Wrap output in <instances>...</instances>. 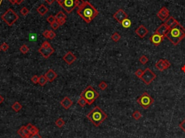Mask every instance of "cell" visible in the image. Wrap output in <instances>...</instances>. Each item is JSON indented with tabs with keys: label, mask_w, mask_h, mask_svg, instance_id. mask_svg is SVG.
Segmentation results:
<instances>
[{
	"label": "cell",
	"mask_w": 185,
	"mask_h": 138,
	"mask_svg": "<svg viewBox=\"0 0 185 138\" xmlns=\"http://www.w3.org/2000/svg\"><path fill=\"white\" fill-rule=\"evenodd\" d=\"M107 87L108 84L106 83V82H104V81H101V83L98 84V87H99L101 90H105L107 88Z\"/></svg>",
	"instance_id": "d6a6232c"
},
{
	"label": "cell",
	"mask_w": 185,
	"mask_h": 138,
	"mask_svg": "<svg viewBox=\"0 0 185 138\" xmlns=\"http://www.w3.org/2000/svg\"><path fill=\"white\" fill-rule=\"evenodd\" d=\"M39 76H37V75H33L32 77H31V81H32V83H33L34 84H38L39 83Z\"/></svg>",
	"instance_id": "f35d334b"
},
{
	"label": "cell",
	"mask_w": 185,
	"mask_h": 138,
	"mask_svg": "<svg viewBox=\"0 0 185 138\" xmlns=\"http://www.w3.org/2000/svg\"><path fill=\"white\" fill-rule=\"evenodd\" d=\"M78 105H80V106H81V107H85V106H86V104H88L87 103V102H86V101L83 98H82V97H80L79 99H78Z\"/></svg>",
	"instance_id": "1f68e13d"
},
{
	"label": "cell",
	"mask_w": 185,
	"mask_h": 138,
	"mask_svg": "<svg viewBox=\"0 0 185 138\" xmlns=\"http://www.w3.org/2000/svg\"><path fill=\"white\" fill-rule=\"evenodd\" d=\"M55 124L59 128H62V127L65 124V122L62 118H59L56 120Z\"/></svg>",
	"instance_id": "f1b7e54d"
},
{
	"label": "cell",
	"mask_w": 185,
	"mask_h": 138,
	"mask_svg": "<svg viewBox=\"0 0 185 138\" xmlns=\"http://www.w3.org/2000/svg\"><path fill=\"white\" fill-rule=\"evenodd\" d=\"M143 72H144V70H141V69H138V70L135 72V74L136 75L137 77H138V78H141V77L143 76Z\"/></svg>",
	"instance_id": "8d00e7d4"
},
{
	"label": "cell",
	"mask_w": 185,
	"mask_h": 138,
	"mask_svg": "<svg viewBox=\"0 0 185 138\" xmlns=\"http://www.w3.org/2000/svg\"><path fill=\"white\" fill-rule=\"evenodd\" d=\"M80 97L83 98L88 105H91L99 97V93L91 85H88L80 94Z\"/></svg>",
	"instance_id": "277c9868"
},
{
	"label": "cell",
	"mask_w": 185,
	"mask_h": 138,
	"mask_svg": "<svg viewBox=\"0 0 185 138\" xmlns=\"http://www.w3.org/2000/svg\"><path fill=\"white\" fill-rule=\"evenodd\" d=\"M178 23H179V22H178L174 17H169V18L165 21V23H164L169 27V28H171L173 27H174Z\"/></svg>",
	"instance_id": "ffe728a7"
},
{
	"label": "cell",
	"mask_w": 185,
	"mask_h": 138,
	"mask_svg": "<svg viewBox=\"0 0 185 138\" xmlns=\"http://www.w3.org/2000/svg\"><path fill=\"white\" fill-rule=\"evenodd\" d=\"M55 18L56 20H58L67 19V16H66V15H65V13L63 12L60 11V12H59L56 15Z\"/></svg>",
	"instance_id": "f546056e"
},
{
	"label": "cell",
	"mask_w": 185,
	"mask_h": 138,
	"mask_svg": "<svg viewBox=\"0 0 185 138\" xmlns=\"http://www.w3.org/2000/svg\"><path fill=\"white\" fill-rule=\"evenodd\" d=\"M29 50L30 49L29 48H28V46L25 45V44L22 45L20 46V52H21L22 54H25L27 53H28V52H29Z\"/></svg>",
	"instance_id": "83f0119b"
},
{
	"label": "cell",
	"mask_w": 185,
	"mask_h": 138,
	"mask_svg": "<svg viewBox=\"0 0 185 138\" xmlns=\"http://www.w3.org/2000/svg\"><path fill=\"white\" fill-rule=\"evenodd\" d=\"M179 127L182 129V130L185 132V119L183 120L180 124H179Z\"/></svg>",
	"instance_id": "7bdbcfd3"
},
{
	"label": "cell",
	"mask_w": 185,
	"mask_h": 138,
	"mask_svg": "<svg viewBox=\"0 0 185 138\" xmlns=\"http://www.w3.org/2000/svg\"><path fill=\"white\" fill-rule=\"evenodd\" d=\"M55 1H56V0H45L46 2L48 4H49V5H51V4H52L54 3V2Z\"/></svg>",
	"instance_id": "bcb514c9"
},
{
	"label": "cell",
	"mask_w": 185,
	"mask_h": 138,
	"mask_svg": "<svg viewBox=\"0 0 185 138\" xmlns=\"http://www.w3.org/2000/svg\"><path fill=\"white\" fill-rule=\"evenodd\" d=\"M77 14L85 23H90L98 15L99 12L89 2H85L84 4L78 10Z\"/></svg>",
	"instance_id": "6da1fadb"
},
{
	"label": "cell",
	"mask_w": 185,
	"mask_h": 138,
	"mask_svg": "<svg viewBox=\"0 0 185 138\" xmlns=\"http://www.w3.org/2000/svg\"><path fill=\"white\" fill-rule=\"evenodd\" d=\"M1 18L7 26H12L19 19V16L12 9L10 8L1 16Z\"/></svg>",
	"instance_id": "5b68a950"
},
{
	"label": "cell",
	"mask_w": 185,
	"mask_h": 138,
	"mask_svg": "<svg viewBox=\"0 0 185 138\" xmlns=\"http://www.w3.org/2000/svg\"><path fill=\"white\" fill-rule=\"evenodd\" d=\"M0 51H1V48H0Z\"/></svg>",
	"instance_id": "db71d44e"
},
{
	"label": "cell",
	"mask_w": 185,
	"mask_h": 138,
	"mask_svg": "<svg viewBox=\"0 0 185 138\" xmlns=\"http://www.w3.org/2000/svg\"><path fill=\"white\" fill-rule=\"evenodd\" d=\"M165 38L169 39L172 44L177 46L185 38V28L178 23L174 27L170 28Z\"/></svg>",
	"instance_id": "7a4b0ae2"
},
{
	"label": "cell",
	"mask_w": 185,
	"mask_h": 138,
	"mask_svg": "<svg viewBox=\"0 0 185 138\" xmlns=\"http://www.w3.org/2000/svg\"><path fill=\"white\" fill-rule=\"evenodd\" d=\"M63 60L69 65H71L72 64H73L76 60H77V57H75V55L73 54L71 52H68L63 57Z\"/></svg>",
	"instance_id": "5bb4252c"
},
{
	"label": "cell",
	"mask_w": 185,
	"mask_h": 138,
	"mask_svg": "<svg viewBox=\"0 0 185 138\" xmlns=\"http://www.w3.org/2000/svg\"><path fill=\"white\" fill-rule=\"evenodd\" d=\"M4 101V98L1 95H0V104H1V103H3Z\"/></svg>",
	"instance_id": "c3c4849f"
},
{
	"label": "cell",
	"mask_w": 185,
	"mask_h": 138,
	"mask_svg": "<svg viewBox=\"0 0 185 138\" xmlns=\"http://www.w3.org/2000/svg\"><path fill=\"white\" fill-rule=\"evenodd\" d=\"M26 128H27V129L28 130L30 135L38 134V133L39 132V129L37 128L36 126H34L33 124H30V123H28V124L26 125Z\"/></svg>",
	"instance_id": "44dd1931"
},
{
	"label": "cell",
	"mask_w": 185,
	"mask_h": 138,
	"mask_svg": "<svg viewBox=\"0 0 185 138\" xmlns=\"http://www.w3.org/2000/svg\"><path fill=\"white\" fill-rule=\"evenodd\" d=\"M148 61H149V59H148V58L145 55H143V56H141L140 57V59H139V61H140L141 64H143V65H145V64H146L148 62Z\"/></svg>",
	"instance_id": "4dcf8cb0"
},
{
	"label": "cell",
	"mask_w": 185,
	"mask_h": 138,
	"mask_svg": "<svg viewBox=\"0 0 185 138\" xmlns=\"http://www.w3.org/2000/svg\"><path fill=\"white\" fill-rule=\"evenodd\" d=\"M157 17L159 18L161 21H166V20L169 17V11L166 7H161L160 10L157 13Z\"/></svg>",
	"instance_id": "7c38bea8"
},
{
	"label": "cell",
	"mask_w": 185,
	"mask_h": 138,
	"mask_svg": "<svg viewBox=\"0 0 185 138\" xmlns=\"http://www.w3.org/2000/svg\"><path fill=\"white\" fill-rule=\"evenodd\" d=\"M2 1H3V0H0V5L2 4Z\"/></svg>",
	"instance_id": "f5cc1de1"
},
{
	"label": "cell",
	"mask_w": 185,
	"mask_h": 138,
	"mask_svg": "<svg viewBox=\"0 0 185 138\" xmlns=\"http://www.w3.org/2000/svg\"><path fill=\"white\" fill-rule=\"evenodd\" d=\"M44 75H45V77H46V79H47L48 82H50V83L53 82L56 77H58L57 74H56L55 72L52 69H49V70L46 72V74H44Z\"/></svg>",
	"instance_id": "e0dca14e"
},
{
	"label": "cell",
	"mask_w": 185,
	"mask_h": 138,
	"mask_svg": "<svg viewBox=\"0 0 185 138\" xmlns=\"http://www.w3.org/2000/svg\"><path fill=\"white\" fill-rule=\"evenodd\" d=\"M46 20H47V22H48L50 25H52V23H54V22L56 21L55 16H53V15H49V16L46 18Z\"/></svg>",
	"instance_id": "836d02e7"
},
{
	"label": "cell",
	"mask_w": 185,
	"mask_h": 138,
	"mask_svg": "<svg viewBox=\"0 0 185 138\" xmlns=\"http://www.w3.org/2000/svg\"><path fill=\"white\" fill-rule=\"evenodd\" d=\"M135 33H136V35H137L140 37V39H143V38H145L148 35V30L147 29L146 27H145L143 25H140L135 30Z\"/></svg>",
	"instance_id": "9a60e30c"
},
{
	"label": "cell",
	"mask_w": 185,
	"mask_h": 138,
	"mask_svg": "<svg viewBox=\"0 0 185 138\" xmlns=\"http://www.w3.org/2000/svg\"><path fill=\"white\" fill-rule=\"evenodd\" d=\"M9 2H10L11 4H17V2H18V0H9Z\"/></svg>",
	"instance_id": "7dc6e473"
},
{
	"label": "cell",
	"mask_w": 185,
	"mask_h": 138,
	"mask_svg": "<svg viewBox=\"0 0 185 138\" xmlns=\"http://www.w3.org/2000/svg\"><path fill=\"white\" fill-rule=\"evenodd\" d=\"M56 33L54 30H50L49 35V39H51V40L54 39L56 37Z\"/></svg>",
	"instance_id": "ab89813d"
},
{
	"label": "cell",
	"mask_w": 185,
	"mask_h": 138,
	"mask_svg": "<svg viewBox=\"0 0 185 138\" xmlns=\"http://www.w3.org/2000/svg\"><path fill=\"white\" fill-rule=\"evenodd\" d=\"M169 30H170V28H169L168 26H166L165 23H162L161 26L158 28L156 30V33H158V34H159V35H163V36H164L165 37V35L168 33V32L169 31Z\"/></svg>",
	"instance_id": "2e32d148"
},
{
	"label": "cell",
	"mask_w": 185,
	"mask_h": 138,
	"mask_svg": "<svg viewBox=\"0 0 185 138\" xmlns=\"http://www.w3.org/2000/svg\"><path fill=\"white\" fill-rule=\"evenodd\" d=\"M22 108H23V106L18 101L15 102L12 105V110L15 112H19L22 109Z\"/></svg>",
	"instance_id": "603a6c76"
},
{
	"label": "cell",
	"mask_w": 185,
	"mask_h": 138,
	"mask_svg": "<svg viewBox=\"0 0 185 138\" xmlns=\"http://www.w3.org/2000/svg\"><path fill=\"white\" fill-rule=\"evenodd\" d=\"M132 116V118H133L134 119H135L136 121L140 120V119L142 118V116H142V114H141L138 110H135Z\"/></svg>",
	"instance_id": "d4e9b609"
},
{
	"label": "cell",
	"mask_w": 185,
	"mask_h": 138,
	"mask_svg": "<svg viewBox=\"0 0 185 138\" xmlns=\"http://www.w3.org/2000/svg\"><path fill=\"white\" fill-rule=\"evenodd\" d=\"M28 138H42V137L38 133V134H34V135H30L28 137Z\"/></svg>",
	"instance_id": "b9f144b4"
},
{
	"label": "cell",
	"mask_w": 185,
	"mask_h": 138,
	"mask_svg": "<svg viewBox=\"0 0 185 138\" xmlns=\"http://www.w3.org/2000/svg\"><path fill=\"white\" fill-rule=\"evenodd\" d=\"M156 78V74L151 70L150 68L147 67L143 72V76L141 77V80L146 85H150Z\"/></svg>",
	"instance_id": "ba28073f"
},
{
	"label": "cell",
	"mask_w": 185,
	"mask_h": 138,
	"mask_svg": "<svg viewBox=\"0 0 185 138\" xmlns=\"http://www.w3.org/2000/svg\"><path fill=\"white\" fill-rule=\"evenodd\" d=\"M0 48H1V50H2V51L7 52V51L9 49L10 46H9V45H8L7 43H2L1 44V46H0Z\"/></svg>",
	"instance_id": "e575fe53"
},
{
	"label": "cell",
	"mask_w": 185,
	"mask_h": 138,
	"mask_svg": "<svg viewBox=\"0 0 185 138\" xmlns=\"http://www.w3.org/2000/svg\"><path fill=\"white\" fill-rule=\"evenodd\" d=\"M38 51L45 59H48L54 54V49L53 48L48 41H45L42 43L41 46L39 48Z\"/></svg>",
	"instance_id": "52a82bcc"
},
{
	"label": "cell",
	"mask_w": 185,
	"mask_h": 138,
	"mask_svg": "<svg viewBox=\"0 0 185 138\" xmlns=\"http://www.w3.org/2000/svg\"><path fill=\"white\" fill-rule=\"evenodd\" d=\"M60 104L61 106L65 109H69L73 104V101H72L69 97H65L63 100H62L60 101Z\"/></svg>",
	"instance_id": "ac0fdd59"
},
{
	"label": "cell",
	"mask_w": 185,
	"mask_h": 138,
	"mask_svg": "<svg viewBox=\"0 0 185 138\" xmlns=\"http://www.w3.org/2000/svg\"><path fill=\"white\" fill-rule=\"evenodd\" d=\"M66 20H67V19L58 20H56V22L59 24V26H63V25L66 23Z\"/></svg>",
	"instance_id": "f6af8a7d"
},
{
	"label": "cell",
	"mask_w": 185,
	"mask_h": 138,
	"mask_svg": "<svg viewBox=\"0 0 185 138\" xmlns=\"http://www.w3.org/2000/svg\"><path fill=\"white\" fill-rule=\"evenodd\" d=\"M113 17L117 20L118 23H119L121 24V23L124 20L128 18V15L124 12V10H122V9H119L114 13Z\"/></svg>",
	"instance_id": "8fae6325"
},
{
	"label": "cell",
	"mask_w": 185,
	"mask_h": 138,
	"mask_svg": "<svg viewBox=\"0 0 185 138\" xmlns=\"http://www.w3.org/2000/svg\"><path fill=\"white\" fill-rule=\"evenodd\" d=\"M137 103L141 107H143V109H148L154 103V99L147 92H144L140 96L137 98Z\"/></svg>",
	"instance_id": "8992f818"
},
{
	"label": "cell",
	"mask_w": 185,
	"mask_h": 138,
	"mask_svg": "<svg viewBox=\"0 0 185 138\" xmlns=\"http://www.w3.org/2000/svg\"><path fill=\"white\" fill-rule=\"evenodd\" d=\"M49 32H50V30H46L45 31H43V36L44 38H46V39H49Z\"/></svg>",
	"instance_id": "ee69618b"
},
{
	"label": "cell",
	"mask_w": 185,
	"mask_h": 138,
	"mask_svg": "<svg viewBox=\"0 0 185 138\" xmlns=\"http://www.w3.org/2000/svg\"><path fill=\"white\" fill-rule=\"evenodd\" d=\"M170 67H171V63L167 59H159L158 61H157V63L156 64V67L160 72L165 70L168 69Z\"/></svg>",
	"instance_id": "30bf717a"
},
{
	"label": "cell",
	"mask_w": 185,
	"mask_h": 138,
	"mask_svg": "<svg viewBox=\"0 0 185 138\" xmlns=\"http://www.w3.org/2000/svg\"><path fill=\"white\" fill-rule=\"evenodd\" d=\"M47 79L46 77H45V75H41L39 76V84L41 85V86H44L47 83Z\"/></svg>",
	"instance_id": "cb8c5ba5"
},
{
	"label": "cell",
	"mask_w": 185,
	"mask_h": 138,
	"mask_svg": "<svg viewBox=\"0 0 185 138\" xmlns=\"http://www.w3.org/2000/svg\"><path fill=\"white\" fill-rule=\"evenodd\" d=\"M75 2L76 0H63L61 6L67 14H70L76 7Z\"/></svg>",
	"instance_id": "9c48e42d"
},
{
	"label": "cell",
	"mask_w": 185,
	"mask_h": 138,
	"mask_svg": "<svg viewBox=\"0 0 185 138\" xmlns=\"http://www.w3.org/2000/svg\"><path fill=\"white\" fill-rule=\"evenodd\" d=\"M25 0H18V2H17V4H22L24 2Z\"/></svg>",
	"instance_id": "816d5d0a"
},
{
	"label": "cell",
	"mask_w": 185,
	"mask_h": 138,
	"mask_svg": "<svg viewBox=\"0 0 185 138\" xmlns=\"http://www.w3.org/2000/svg\"><path fill=\"white\" fill-rule=\"evenodd\" d=\"M86 116L95 127H99L108 118L107 114L99 106H95Z\"/></svg>",
	"instance_id": "3957f363"
},
{
	"label": "cell",
	"mask_w": 185,
	"mask_h": 138,
	"mask_svg": "<svg viewBox=\"0 0 185 138\" xmlns=\"http://www.w3.org/2000/svg\"><path fill=\"white\" fill-rule=\"evenodd\" d=\"M17 135L22 138H28V137L30 135V133L26 128V126H22L17 130Z\"/></svg>",
	"instance_id": "d6986e66"
},
{
	"label": "cell",
	"mask_w": 185,
	"mask_h": 138,
	"mask_svg": "<svg viewBox=\"0 0 185 138\" xmlns=\"http://www.w3.org/2000/svg\"><path fill=\"white\" fill-rule=\"evenodd\" d=\"M57 2V3L59 4V5H62V2H63V0H56Z\"/></svg>",
	"instance_id": "681fc988"
},
{
	"label": "cell",
	"mask_w": 185,
	"mask_h": 138,
	"mask_svg": "<svg viewBox=\"0 0 185 138\" xmlns=\"http://www.w3.org/2000/svg\"><path fill=\"white\" fill-rule=\"evenodd\" d=\"M36 11H37L38 13H39L41 15L43 16V15H45L48 12L49 10H48L47 7L46 6V5H44V4H41V5L37 8Z\"/></svg>",
	"instance_id": "7402d4cb"
},
{
	"label": "cell",
	"mask_w": 185,
	"mask_h": 138,
	"mask_svg": "<svg viewBox=\"0 0 185 138\" xmlns=\"http://www.w3.org/2000/svg\"><path fill=\"white\" fill-rule=\"evenodd\" d=\"M164 39H165L164 36L161 35H159V34H158V33H153V35L150 37V41L152 42L154 45L157 46H158L161 44V43L164 40Z\"/></svg>",
	"instance_id": "4fadbf2b"
},
{
	"label": "cell",
	"mask_w": 185,
	"mask_h": 138,
	"mask_svg": "<svg viewBox=\"0 0 185 138\" xmlns=\"http://www.w3.org/2000/svg\"><path fill=\"white\" fill-rule=\"evenodd\" d=\"M85 4L84 0H76L75 2V4H76V7H78V9L80 8L83 4Z\"/></svg>",
	"instance_id": "74e56055"
},
{
	"label": "cell",
	"mask_w": 185,
	"mask_h": 138,
	"mask_svg": "<svg viewBox=\"0 0 185 138\" xmlns=\"http://www.w3.org/2000/svg\"><path fill=\"white\" fill-rule=\"evenodd\" d=\"M51 26H52V28L53 30H56V29H58V28L60 26H59V24L56 21V22H54V23H52V25H51Z\"/></svg>",
	"instance_id": "60d3db41"
},
{
	"label": "cell",
	"mask_w": 185,
	"mask_h": 138,
	"mask_svg": "<svg viewBox=\"0 0 185 138\" xmlns=\"http://www.w3.org/2000/svg\"><path fill=\"white\" fill-rule=\"evenodd\" d=\"M30 12L29 10L27 8V7H23V8L20 10V13L23 15V16H26L27 15H28Z\"/></svg>",
	"instance_id": "d590c367"
},
{
	"label": "cell",
	"mask_w": 185,
	"mask_h": 138,
	"mask_svg": "<svg viewBox=\"0 0 185 138\" xmlns=\"http://www.w3.org/2000/svg\"><path fill=\"white\" fill-rule=\"evenodd\" d=\"M111 40H112L113 41L118 42V41H120L121 35H120V34L119 33L115 32V33H114L112 35H111Z\"/></svg>",
	"instance_id": "484cf974"
},
{
	"label": "cell",
	"mask_w": 185,
	"mask_h": 138,
	"mask_svg": "<svg viewBox=\"0 0 185 138\" xmlns=\"http://www.w3.org/2000/svg\"><path fill=\"white\" fill-rule=\"evenodd\" d=\"M121 25L123 26L124 28H129L131 26V21L129 18H126L121 23Z\"/></svg>",
	"instance_id": "4316f807"
},
{
	"label": "cell",
	"mask_w": 185,
	"mask_h": 138,
	"mask_svg": "<svg viewBox=\"0 0 185 138\" xmlns=\"http://www.w3.org/2000/svg\"><path fill=\"white\" fill-rule=\"evenodd\" d=\"M181 70H182V71L184 72V73H185V64L182 66V68H181Z\"/></svg>",
	"instance_id": "f907efd6"
}]
</instances>
